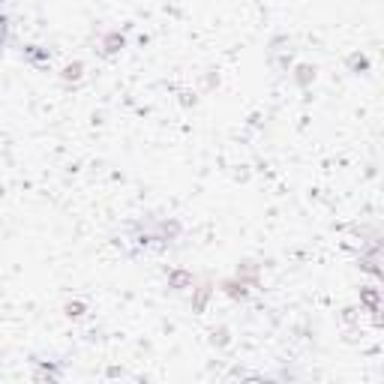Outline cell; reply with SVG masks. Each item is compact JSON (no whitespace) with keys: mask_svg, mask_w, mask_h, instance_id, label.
<instances>
[{"mask_svg":"<svg viewBox=\"0 0 384 384\" xmlns=\"http://www.w3.org/2000/svg\"><path fill=\"white\" fill-rule=\"evenodd\" d=\"M240 384H280L276 379H267V375H247Z\"/></svg>","mask_w":384,"mask_h":384,"instance_id":"9a60e30c","label":"cell"},{"mask_svg":"<svg viewBox=\"0 0 384 384\" xmlns=\"http://www.w3.org/2000/svg\"><path fill=\"white\" fill-rule=\"evenodd\" d=\"M24 60L27 63H34V67H45L48 60H52V52L48 48H43V45H24Z\"/></svg>","mask_w":384,"mask_h":384,"instance_id":"52a82bcc","label":"cell"},{"mask_svg":"<svg viewBox=\"0 0 384 384\" xmlns=\"http://www.w3.org/2000/svg\"><path fill=\"white\" fill-rule=\"evenodd\" d=\"M81 76H84V63H81V60L67 63V67H63V72H60V78H63V81H78Z\"/></svg>","mask_w":384,"mask_h":384,"instance_id":"9c48e42d","label":"cell"},{"mask_svg":"<svg viewBox=\"0 0 384 384\" xmlns=\"http://www.w3.org/2000/svg\"><path fill=\"white\" fill-rule=\"evenodd\" d=\"M150 228H153V234H157L159 238V243L162 247H171V243H174L177 238H181L183 234V225L177 223L174 216H162V219H150Z\"/></svg>","mask_w":384,"mask_h":384,"instance_id":"6da1fadb","label":"cell"},{"mask_svg":"<svg viewBox=\"0 0 384 384\" xmlns=\"http://www.w3.org/2000/svg\"><path fill=\"white\" fill-rule=\"evenodd\" d=\"M168 289L171 291H192L195 289L192 271H183V267H174V271H168Z\"/></svg>","mask_w":384,"mask_h":384,"instance_id":"8992f818","label":"cell"},{"mask_svg":"<svg viewBox=\"0 0 384 384\" xmlns=\"http://www.w3.org/2000/svg\"><path fill=\"white\" fill-rule=\"evenodd\" d=\"M223 291L228 294V297H234V300H243V297H249V289H247V280H243V276H234V280H225V282H223Z\"/></svg>","mask_w":384,"mask_h":384,"instance_id":"ba28073f","label":"cell"},{"mask_svg":"<svg viewBox=\"0 0 384 384\" xmlns=\"http://www.w3.org/2000/svg\"><path fill=\"white\" fill-rule=\"evenodd\" d=\"M361 309L372 313L375 324L381 321V318H379V313H381V291L375 289V285H361Z\"/></svg>","mask_w":384,"mask_h":384,"instance_id":"277c9868","label":"cell"},{"mask_svg":"<svg viewBox=\"0 0 384 384\" xmlns=\"http://www.w3.org/2000/svg\"><path fill=\"white\" fill-rule=\"evenodd\" d=\"M6 39H10V15L0 12V48L6 45Z\"/></svg>","mask_w":384,"mask_h":384,"instance_id":"4fadbf2b","label":"cell"},{"mask_svg":"<svg viewBox=\"0 0 384 384\" xmlns=\"http://www.w3.org/2000/svg\"><path fill=\"white\" fill-rule=\"evenodd\" d=\"M361 271L375 276V280H381V243L379 240H375L366 252H361Z\"/></svg>","mask_w":384,"mask_h":384,"instance_id":"3957f363","label":"cell"},{"mask_svg":"<svg viewBox=\"0 0 384 384\" xmlns=\"http://www.w3.org/2000/svg\"><path fill=\"white\" fill-rule=\"evenodd\" d=\"M348 69L351 72H366V69H370V60H366L363 54H351L348 57Z\"/></svg>","mask_w":384,"mask_h":384,"instance_id":"7c38bea8","label":"cell"},{"mask_svg":"<svg viewBox=\"0 0 384 384\" xmlns=\"http://www.w3.org/2000/svg\"><path fill=\"white\" fill-rule=\"evenodd\" d=\"M63 379V366L54 361H39L30 375V384H60Z\"/></svg>","mask_w":384,"mask_h":384,"instance_id":"7a4b0ae2","label":"cell"},{"mask_svg":"<svg viewBox=\"0 0 384 384\" xmlns=\"http://www.w3.org/2000/svg\"><path fill=\"white\" fill-rule=\"evenodd\" d=\"M126 48V34H120V30H109V34H102L100 39V54L102 57H114L120 54Z\"/></svg>","mask_w":384,"mask_h":384,"instance_id":"5b68a950","label":"cell"},{"mask_svg":"<svg viewBox=\"0 0 384 384\" xmlns=\"http://www.w3.org/2000/svg\"><path fill=\"white\" fill-rule=\"evenodd\" d=\"M84 313H87V306L81 304V300H69V304L63 306V315L67 318H84Z\"/></svg>","mask_w":384,"mask_h":384,"instance_id":"8fae6325","label":"cell"},{"mask_svg":"<svg viewBox=\"0 0 384 384\" xmlns=\"http://www.w3.org/2000/svg\"><path fill=\"white\" fill-rule=\"evenodd\" d=\"M192 309L195 313H201L204 309V304H207V297H210V285H201V289H192Z\"/></svg>","mask_w":384,"mask_h":384,"instance_id":"30bf717a","label":"cell"},{"mask_svg":"<svg viewBox=\"0 0 384 384\" xmlns=\"http://www.w3.org/2000/svg\"><path fill=\"white\" fill-rule=\"evenodd\" d=\"M297 84H309V78H315V69L313 67H297Z\"/></svg>","mask_w":384,"mask_h":384,"instance_id":"5bb4252c","label":"cell"}]
</instances>
